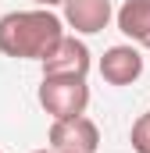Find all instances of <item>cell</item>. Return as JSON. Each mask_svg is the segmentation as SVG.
Wrapping results in <instances>:
<instances>
[{"label": "cell", "mask_w": 150, "mask_h": 153, "mask_svg": "<svg viewBox=\"0 0 150 153\" xmlns=\"http://www.w3.org/2000/svg\"><path fill=\"white\" fill-rule=\"evenodd\" d=\"M43 64V75H75V78H86L89 75V46L82 43L79 36H61V43L39 61Z\"/></svg>", "instance_id": "4"}, {"label": "cell", "mask_w": 150, "mask_h": 153, "mask_svg": "<svg viewBox=\"0 0 150 153\" xmlns=\"http://www.w3.org/2000/svg\"><path fill=\"white\" fill-rule=\"evenodd\" d=\"M39 107L54 121L86 114V107H89V85H86V78L43 75V82H39Z\"/></svg>", "instance_id": "2"}, {"label": "cell", "mask_w": 150, "mask_h": 153, "mask_svg": "<svg viewBox=\"0 0 150 153\" xmlns=\"http://www.w3.org/2000/svg\"><path fill=\"white\" fill-rule=\"evenodd\" d=\"M46 139H50L54 150H64V153H97V146H100V128H97L93 117L79 114V117L54 121Z\"/></svg>", "instance_id": "3"}, {"label": "cell", "mask_w": 150, "mask_h": 153, "mask_svg": "<svg viewBox=\"0 0 150 153\" xmlns=\"http://www.w3.org/2000/svg\"><path fill=\"white\" fill-rule=\"evenodd\" d=\"M64 36V22L50 7L11 11L0 18V53L14 61H43Z\"/></svg>", "instance_id": "1"}, {"label": "cell", "mask_w": 150, "mask_h": 153, "mask_svg": "<svg viewBox=\"0 0 150 153\" xmlns=\"http://www.w3.org/2000/svg\"><path fill=\"white\" fill-rule=\"evenodd\" d=\"M129 143H132V150H136V153H150V111H147V114H140L136 121H132Z\"/></svg>", "instance_id": "8"}, {"label": "cell", "mask_w": 150, "mask_h": 153, "mask_svg": "<svg viewBox=\"0 0 150 153\" xmlns=\"http://www.w3.org/2000/svg\"><path fill=\"white\" fill-rule=\"evenodd\" d=\"M97 68H100L107 85H132L143 75V53L136 50V43H118L111 50H104Z\"/></svg>", "instance_id": "5"}, {"label": "cell", "mask_w": 150, "mask_h": 153, "mask_svg": "<svg viewBox=\"0 0 150 153\" xmlns=\"http://www.w3.org/2000/svg\"><path fill=\"white\" fill-rule=\"evenodd\" d=\"M36 153H64V150H54V146H46V150H36Z\"/></svg>", "instance_id": "10"}, {"label": "cell", "mask_w": 150, "mask_h": 153, "mask_svg": "<svg viewBox=\"0 0 150 153\" xmlns=\"http://www.w3.org/2000/svg\"><path fill=\"white\" fill-rule=\"evenodd\" d=\"M114 4L111 0H64V25L79 36H97L111 25Z\"/></svg>", "instance_id": "6"}, {"label": "cell", "mask_w": 150, "mask_h": 153, "mask_svg": "<svg viewBox=\"0 0 150 153\" xmlns=\"http://www.w3.org/2000/svg\"><path fill=\"white\" fill-rule=\"evenodd\" d=\"M114 22H118L125 39H132L136 46L150 50V0H125L114 11Z\"/></svg>", "instance_id": "7"}, {"label": "cell", "mask_w": 150, "mask_h": 153, "mask_svg": "<svg viewBox=\"0 0 150 153\" xmlns=\"http://www.w3.org/2000/svg\"><path fill=\"white\" fill-rule=\"evenodd\" d=\"M57 4L64 7V0H36V7H57Z\"/></svg>", "instance_id": "9"}]
</instances>
